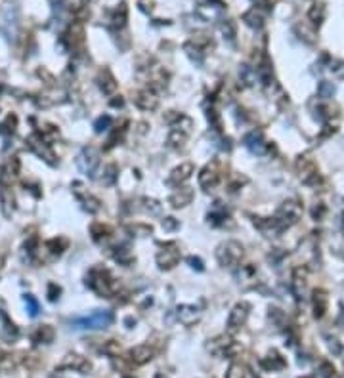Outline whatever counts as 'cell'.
Masks as SVG:
<instances>
[{
	"instance_id": "obj_1",
	"label": "cell",
	"mask_w": 344,
	"mask_h": 378,
	"mask_svg": "<svg viewBox=\"0 0 344 378\" xmlns=\"http://www.w3.org/2000/svg\"><path fill=\"white\" fill-rule=\"evenodd\" d=\"M86 285L98 294V296H105L109 298L111 294L117 291V283L111 277V273L103 268H94L88 275H86Z\"/></svg>"
},
{
	"instance_id": "obj_2",
	"label": "cell",
	"mask_w": 344,
	"mask_h": 378,
	"mask_svg": "<svg viewBox=\"0 0 344 378\" xmlns=\"http://www.w3.org/2000/svg\"><path fill=\"white\" fill-rule=\"evenodd\" d=\"M216 258H218L220 266H224V268H234V266H237V264L241 262V258H243V246H241V243H237V241H226V243H222L220 246H218Z\"/></svg>"
},
{
	"instance_id": "obj_3",
	"label": "cell",
	"mask_w": 344,
	"mask_h": 378,
	"mask_svg": "<svg viewBox=\"0 0 344 378\" xmlns=\"http://www.w3.org/2000/svg\"><path fill=\"white\" fill-rule=\"evenodd\" d=\"M113 323V313L107 309H96L94 313L73 321L75 329H107Z\"/></svg>"
},
{
	"instance_id": "obj_4",
	"label": "cell",
	"mask_w": 344,
	"mask_h": 378,
	"mask_svg": "<svg viewBox=\"0 0 344 378\" xmlns=\"http://www.w3.org/2000/svg\"><path fill=\"white\" fill-rule=\"evenodd\" d=\"M99 166V153L96 147H85L79 157H77V168L90 176V178H96V172Z\"/></svg>"
},
{
	"instance_id": "obj_5",
	"label": "cell",
	"mask_w": 344,
	"mask_h": 378,
	"mask_svg": "<svg viewBox=\"0 0 344 378\" xmlns=\"http://www.w3.org/2000/svg\"><path fill=\"white\" fill-rule=\"evenodd\" d=\"M0 33L8 40L15 37L17 33V10L13 4H8L0 13Z\"/></svg>"
},
{
	"instance_id": "obj_6",
	"label": "cell",
	"mask_w": 344,
	"mask_h": 378,
	"mask_svg": "<svg viewBox=\"0 0 344 378\" xmlns=\"http://www.w3.org/2000/svg\"><path fill=\"white\" fill-rule=\"evenodd\" d=\"M300 218V205L296 203V201H287V203H283V207L279 208V212H277V224L281 226V229H287L289 226H293L296 224V220Z\"/></svg>"
},
{
	"instance_id": "obj_7",
	"label": "cell",
	"mask_w": 344,
	"mask_h": 378,
	"mask_svg": "<svg viewBox=\"0 0 344 378\" xmlns=\"http://www.w3.org/2000/svg\"><path fill=\"white\" fill-rule=\"evenodd\" d=\"M180 262V248L174 243H167L157 252V264L161 269H172Z\"/></svg>"
},
{
	"instance_id": "obj_8",
	"label": "cell",
	"mask_w": 344,
	"mask_h": 378,
	"mask_svg": "<svg viewBox=\"0 0 344 378\" xmlns=\"http://www.w3.org/2000/svg\"><path fill=\"white\" fill-rule=\"evenodd\" d=\"M249 311H251V304H249V302L235 304L234 309L230 311V317H228V330H230V332H235V330L241 329L247 323Z\"/></svg>"
},
{
	"instance_id": "obj_9",
	"label": "cell",
	"mask_w": 344,
	"mask_h": 378,
	"mask_svg": "<svg viewBox=\"0 0 344 378\" xmlns=\"http://www.w3.org/2000/svg\"><path fill=\"white\" fill-rule=\"evenodd\" d=\"M218 182H220V164L218 160H212L199 174V185L203 189H212Z\"/></svg>"
},
{
	"instance_id": "obj_10",
	"label": "cell",
	"mask_w": 344,
	"mask_h": 378,
	"mask_svg": "<svg viewBox=\"0 0 344 378\" xmlns=\"http://www.w3.org/2000/svg\"><path fill=\"white\" fill-rule=\"evenodd\" d=\"M27 147L33 151V153H37L40 159H44L48 164H56V157H54V153H52V149L48 147L46 142H42L40 140V136L38 134H33L27 138Z\"/></svg>"
},
{
	"instance_id": "obj_11",
	"label": "cell",
	"mask_w": 344,
	"mask_h": 378,
	"mask_svg": "<svg viewBox=\"0 0 344 378\" xmlns=\"http://www.w3.org/2000/svg\"><path fill=\"white\" fill-rule=\"evenodd\" d=\"M58 369H62V371L63 369H67V371H77V373L86 375V373H90L92 365H90V361H88L86 357H83V355L69 354L63 357V361L58 365Z\"/></svg>"
},
{
	"instance_id": "obj_12",
	"label": "cell",
	"mask_w": 344,
	"mask_h": 378,
	"mask_svg": "<svg viewBox=\"0 0 344 378\" xmlns=\"http://www.w3.org/2000/svg\"><path fill=\"white\" fill-rule=\"evenodd\" d=\"M153 359V348H149L148 344H140V346H136L132 348L130 352H128V361H130V365H146L148 361Z\"/></svg>"
},
{
	"instance_id": "obj_13",
	"label": "cell",
	"mask_w": 344,
	"mask_h": 378,
	"mask_svg": "<svg viewBox=\"0 0 344 378\" xmlns=\"http://www.w3.org/2000/svg\"><path fill=\"white\" fill-rule=\"evenodd\" d=\"M134 103L142 111H155L157 105H159V98H157V94L153 90H142V92L136 94Z\"/></svg>"
},
{
	"instance_id": "obj_14",
	"label": "cell",
	"mask_w": 344,
	"mask_h": 378,
	"mask_svg": "<svg viewBox=\"0 0 344 378\" xmlns=\"http://www.w3.org/2000/svg\"><path fill=\"white\" fill-rule=\"evenodd\" d=\"M245 146L247 149H249L251 153H255V155H266V151H268V144L264 142L262 134L257 132V130L245 136Z\"/></svg>"
},
{
	"instance_id": "obj_15",
	"label": "cell",
	"mask_w": 344,
	"mask_h": 378,
	"mask_svg": "<svg viewBox=\"0 0 344 378\" xmlns=\"http://www.w3.org/2000/svg\"><path fill=\"white\" fill-rule=\"evenodd\" d=\"M83 187H81V183H73V191H75V195H77V199L83 203V208L85 210H88V212H98L99 210V201L96 199L94 195H90V193H86V191H81Z\"/></svg>"
},
{
	"instance_id": "obj_16",
	"label": "cell",
	"mask_w": 344,
	"mask_h": 378,
	"mask_svg": "<svg viewBox=\"0 0 344 378\" xmlns=\"http://www.w3.org/2000/svg\"><path fill=\"white\" fill-rule=\"evenodd\" d=\"M191 174H193V164H191V162H182L180 166H176V168L171 172L167 183H169V185H180V183L185 182Z\"/></svg>"
},
{
	"instance_id": "obj_17",
	"label": "cell",
	"mask_w": 344,
	"mask_h": 378,
	"mask_svg": "<svg viewBox=\"0 0 344 378\" xmlns=\"http://www.w3.org/2000/svg\"><path fill=\"white\" fill-rule=\"evenodd\" d=\"M176 315H178V319H180L184 325L189 327V325H193L195 321H199V317H201V311H199V307H195V305L184 304V305H178Z\"/></svg>"
},
{
	"instance_id": "obj_18",
	"label": "cell",
	"mask_w": 344,
	"mask_h": 378,
	"mask_svg": "<svg viewBox=\"0 0 344 378\" xmlns=\"http://www.w3.org/2000/svg\"><path fill=\"white\" fill-rule=\"evenodd\" d=\"M191 201H193V189H191V187H180V189H178L176 193H172L171 199H169V203H171L174 208L187 207Z\"/></svg>"
},
{
	"instance_id": "obj_19",
	"label": "cell",
	"mask_w": 344,
	"mask_h": 378,
	"mask_svg": "<svg viewBox=\"0 0 344 378\" xmlns=\"http://www.w3.org/2000/svg\"><path fill=\"white\" fill-rule=\"evenodd\" d=\"M98 86L99 90L105 94V96H113L115 92H117V80H115V76L111 75L109 69H103L98 76Z\"/></svg>"
},
{
	"instance_id": "obj_20",
	"label": "cell",
	"mask_w": 344,
	"mask_h": 378,
	"mask_svg": "<svg viewBox=\"0 0 344 378\" xmlns=\"http://www.w3.org/2000/svg\"><path fill=\"white\" fill-rule=\"evenodd\" d=\"M0 208H2L4 218H12L13 208H15L13 207V193L6 185H2V189H0Z\"/></svg>"
},
{
	"instance_id": "obj_21",
	"label": "cell",
	"mask_w": 344,
	"mask_h": 378,
	"mask_svg": "<svg viewBox=\"0 0 344 378\" xmlns=\"http://www.w3.org/2000/svg\"><path fill=\"white\" fill-rule=\"evenodd\" d=\"M264 17H266V12L255 6V8H251V10L243 15V21H245L249 27H253V29H260V27L264 25Z\"/></svg>"
},
{
	"instance_id": "obj_22",
	"label": "cell",
	"mask_w": 344,
	"mask_h": 378,
	"mask_svg": "<svg viewBox=\"0 0 344 378\" xmlns=\"http://www.w3.org/2000/svg\"><path fill=\"white\" fill-rule=\"evenodd\" d=\"M83 37H85V33H83V25L75 23V25H71L69 35H65L63 42H69V50H75L77 46H81V44H83V40H85Z\"/></svg>"
},
{
	"instance_id": "obj_23",
	"label": "cell",
	"mask_w": 344,
	"mask_h": 378,
	"mask_svg": "<svg viewBox=\"0 0 344 378\" xmlns=\"http://www.w3.org/2000/svg\"><path fill=\"white\" fill-rule=\"evenodd\" d=\"M262 367L268 371H281V369H285V359L277 352H270L262 359Z\"/></svg>"
},
{
	"instance_id": "obj_24",
	"label": "cell",
	"mask_w": 344,
	"mask_h": 378,
	"mask_svg": "<svg viewBox=\"0 0 344 378\" xmlns=\"http://www.w3.org/2000/svg\"><path fill=\"white\" fill-rule=\"evenodd\" d=\"M54 336H56V330L52 329L50 325H42V327H38L35 330L33 340L37 344H50V342H54Z\"/></svg>"
},
{
	"instance_id": "obj_25",
	"label": "cell",
	"mask_w": 344,
	"mask_h": 378,
	"mask_svg": "<svg viewBox=\"0 0 344 378\" xmlns=\"http://www.w3.org/2000/svg\"><path fill=\"white\" fill-rule=\"evenodd\" d=\"M327 311V294L323 291H316L314 293V315L321 319Z\"/></svg>"
},
{
	"instance_id": "obj_26",
	"label": "cell",
	"mask_w": 344,
	"mask_h": 378,
	"mask_svg": "<svg viewBox=\"0 0 344 378\" xmlns=\"http://www.w3.org/2000/svg\"><path fill=\"white\" fill-rule=\"evenodd\" d=\"M187 136L189 134H185V132L178 130V128H172V132L169 134V146H171L172 149H180V147H184Z\"/></svg>"
},
{
	"instance_id": "obj_27",
	"label": "cell",
	"mask_w": 344,
	"mask_h": 378,
	"mask_svg": "<svg viewBox=\"0 0 344 378\" xmlns=\"http://www.w3.org/2000/svg\"><path fill=\"white\" fill-rule=\"evenodd\" d=\"M0 317H2V321H4V332H2V334H4V338H6V340H15V338H17V334H19L17 327L13 325L10 319H8V315H6L4 311L0 313Z\"/></svg>"
},
{
	"instance_id": "obj_28",
	"label": "cell",
	"mask_w": 344,
	"mask_h": 378,
	"mask_svg": "<svg viewBox=\"0 0 344 378\" xmlns=\"http://www.w3.org/2000/svg\"><path fill=\"white\" fill-rule=\"evenodd\" d=\"M15 128H17V117H15L13 113H10V115L4 119V122L0 124V134L12 136L13 132H15Z\"/></svg>"
},
{
	"instance_id": "obj_29",
	"label": "cell",
	"mask_w": 344,
	"mask_h": 378,
	"mask_svg": "<svg viewBox=\"0 0 344 378\" xmlns=\"http://www.w3.org/2000/svg\"><path fill=\"white\" fill-rule=\"evenodd\" d=\"M239 78H241V82L247 86H253L255 84V80H257V73L253 71V67H249V65H241V69H239Z\"/></svg>"
},
{
	"instance_id": "obj_30",
	"label": "cell",
	"mask_w": 344,
	"mask_h": 378,
	"mask_svg": "<svg viewBox=\"0 0 344 378\" xmlns=\"http://www.w3.org/2000/svg\"><path fill=\"white\" fill-rule=\"evenodd\" d=\"M111 23H113V27H117V29L124 27V23H126V6H124V4H121V6L113 12Z\"/></svg>"
},
{
	"instance_id": "obj_31",
	"label": "cell",
	"mask_w": 344,
	"mask_h": 378,
	"mask_svg": "<svg viewBox=\"0 0 344 378\" xmlns=\"http://www.w3.org/2000/svg\"><path fill=\"white\" fill-rule=\"evenodd\" d=\"M65 246H67V241H65V239H52V241H48V243L44 244V248L50 250L54 256H60Z\"/></svg>"
},
{
	"instance_id": "obj_32",
	"label": "cell",
	"mask_w": 344,
	"mask_h": 378,
	"mask_svg": "<svg viewBox=\"0 0 344 378\" xmlns=\"http://www.w3.org/2000/svg\"><path fill=\"white\" fill-rule=\"evenodd\" d=\"M308 17L316 25H320L321 21H323V17H325V6H323V4H314V6L310 8V12H308Z\"/></svg>"
},
{
	"instance_id": "obj_33",
	"label": "cell",
	"mask_w": 344,
	"mask_h": 378,
	"mask_svg": "<svg viewBox=\"0 0 344 378\" xmlns=\"http://www.w3.org/2000/svg\"><path fill=\"white\" fill-rule=\"evenodd\" d=\"M23 300H25V305H27V311H29V315H31V317H37L38 311H40V305H38L37 298H35L33 294H25Z\"/></svg>"
},
{
	"instance_id": "obj_34",
	"label": "cell",
	"mask_w": 344,
	"mask_h": 378,
	"mask_svg": "<svg viewBox=\"0 0 344 378\" xmlns=\"http://www.w3.org/2000/svg\"><path fill=\"white\" fill-rule=\"evenodd\" d=\"M117 172H119L117 164H107L105 170H103V178H101L103 185H113L115 180H117Z\"/></svg>"
},
{
	"instance_id": "obj_35",
	"label": "cell",
	"mask_w": 344,
	"mask_h": 378,
	"mask_svg": "<svg viewBox=\"0 0 344 378\" xmlns=\"http://www.w3.org/2000/svg\"><path fill=\"white\" fill-rule=\"evenodd\" d=\"M144 203V210L149 212L151 216H159L161 212H163V207H161L159 201H155V199H144L142 201Z\"/></svg>"
},
{
	"instance_id": "obj_36",
	"label": "cell",
	"mask_w": 344,
	"mask_h": 378,
	"mask_svg": "<svg viewBox=\"0 0 344 378\" xmlns=\"http://www.w3.org/2000/svg\"><path fill=\"white\" fill-rule=\"evenodd\" d=\"M318 94H320V98L323 99H329L335 96V84L329 82V80H321L320 86H318Z\"/></svg>"
},
{
	"instance_id": "obj_37",
	"label": "cell",
	"mask_w": 344,
	"mask_h": 378,
	"mask_svg": "<svg viewBox=\"0 0 344 378\" xmlns=\"http://www.w3.org/2000/svg\"><path fill=\"white\" fill-rule=\"evenodd\" d=\"M184 50L187 52V56H189V58H191L193 61H197V63H201V61H203V56H205V52L199 48V46H195L193 42H187V44L184 46Z\"/></svg>"
},
{
	"instance_id": "obj_38",
	"label": "cell",
	"mask_w": 344,
	"mask_h": 378,
	"mask_svg": "<svg viewBox=\"0 0 344 378\" xmlns=\"http://www.w3.org/2000/svg\"><path fill=\"white\" fill-rule=\"evenodd\" d=\"M90 231H92V235H94V239H96V241H101V239L109 237L111 227H107V226H103V224H94Z\"/></svg>"
},
{
	"instance_id": "obj_39",
	"label": "cell",
	"mask_w": 344,
	"mask_h": 378,
	"mask_svg": "<svg viewBox=\"0 0 344 378\" xmlns=\"http://www.w3.org/2000/svg\"><path fill=\"white\" fill-rule=\"evenodd\" d=\"M247 377V371L243 365H239V363H232L230 369H228V373H226V378H245Z\"/></svg>"
},
{
	"instance_id": "obj_40",
	"label": "cell",
	"mask_w": 344,
	"mask_h": 378,
	"mask_svg": "<svg viewBox=\"0 0 344 378\" xmlns=\"http://www.w3.org/2000/svg\"><path fill=\"white\" fill-rule=\"evenodd\" d=\"M101 352H103V354H107V355H111V357H115V355H119V352H121V344H119L117 340L105 342V344L101 346Z\"/></svg>"
},
{
	"instance_id": "obj_41",
	"label": "cell",
	"mask_w": 344,
	"mask_h": 378,
	"mask_svg": "<svg viewBox=\"0 0 344 378\" xmlns=\"http://www.w3.org/2000/svg\"><path fill=\"white\" fill-rule=\"evenodd\" d=\"M111 117L109 115H103V117H99L98 121L94 122V130L98 132V134H101V132H105V130H109V126H111Z\"/></svg>"
},
{
	"instance_id": "obj_42",
	"label": "cell",
	"mask_w": 344,
	"mask_h": 378,
	"mask_svg": "<svg viewBox=\"0 0 344 378\" xmlns=\"http://www.w3.org/2000/svg\"><path fill=\"white\" fill-rule=\"evenodd\" d=\"M293 291H295L296 298H302V296H304V291H306V281H304V277L300 279L298 273L295 275V281H293Z\"/></svg>"
},
{
	"instance_id": "obj_43",
	"label": "cell",
	"mask_w": 344,
	"mask_h": 378,
	"mask_svg": "<svg viewBox=\"0 0 344 378\" xmlns=\"http://www.w3.org/2000/svg\"><path fill=\"white\" fill-rule=\"evenodd\" d=\"M222 33H224V37L226 38H230V40H234L235 37V23L232 21V19H226L224 23H222Z\"/></svg>"
},
{
	"instance_id": "obj_44",
	"label": "cell",
	"mask_w": 344,
	"mask_h": 378,
	"mask_svg": "<svg viewBox=\"0 0 344 378\" xmlns=\"http://www.w3.org/2000/svg\"><path fill=\"white\" fill-rule=\"evenodd\" d=\"M115 260L124 264V266H128V264L132 262V254H130L128 248H121V252H115Z\"/></svg>"
},
{
	"instance_id": "obj_45",
	"label": "cell",
	"mask_w": 344,
	"mask_h": 378,
	"mask_svg": "<svg viewBox=\"0 0 344 378\" xmlns=\"http://www.w3.org/2000/svg\"><path fill=\"white\" fill-rule=\"evenodd\" d=\"M329 71H331L337 78H343L344 76V63L343 61H331V65H329Z\"/></svg>"
},
{
	"instance_id": "obj_46",
	"label": "cell",
	"mask_w": 344,
	"mask_h": 378,
	"mask_svg": "<svg viewBox=\"0 0 344 378\" xmlns=\"http://www.w3.org/2000/svg\"><path fill=\"white\" fill-rule=\"evenodd\" d=\"M60 294H62V289H60L56 283H50L48 285V300L50 302H56V300L60 298Z\"/></svg>"
},
{
	"instance_id": "obj_47",
	"label": "cell",
	"mask_w": 344,
	"mask_h": 378,
	"mask_svg": "<svg viewBox=\"0 0 344 378\" xmlns=\"http://www.w3.org/2000/svg\"><path fill=\"white\" fill-rule=\"evenodd\" d=\"M321 373H323L325 378H339L337 377V371H335V367H333L331 363H323V365H321Z\"/></svg>"
},
{
	"instance_id": "obj_48",
	"label": "cell",
	"mask_w": 344,
	"mask_h": 378,
	"mask_svg": "<svg viewBox=\"0 0 344 378\" xmlns=\"http://www.w3.org/2000/svg\"><path fill=\"white\" fill-rule=\"evenodd\" d=\"M178 220L176 218H165L163 220V229H167V231H174V229H178Z\"/></svg>"
},
{
	"instance_id": "obj_49",
	"label": "cell",
	"mask_w": 344,
	"mask_h": 378,
	"mask_svg": "<svg viewBox=\"0 0 344 378\" xmlns=\"http://www.w3.org/2000/svg\"><path fill=\"white\" fill-rule=\"evenodd\" d=\"M187 264L191 266L193 269H197V271H203L205 269V266H203V262L199 260V258H195V256H189L187 258Z\"/></svg>"
},
{
	"instance_id": "obj_50",
	"label": "cell",
	"mask_w": 344,
	"mask_h": 378,
	"mask_svg": "<svg viewBox=\"0 0 344 378\" xmlns=\"http://www.w3.org/2000/svg\"><path fill=\"white\" fill-rule=\"evenodd\" d=\"M207 117H209V121H210V122H214V126H216V128H220V117H218V113H216V111L210 109Z\"/></svg>"
},
{
	"instance_id": "obj_51",
	"label": "cell",
	"mask_w": 344,
	"mask_h": 378,
	"mask_svg": "<svg viewBox=\"0 0 344 378\" xmlns=\"http://www.w3.org/2000/svg\"><path fill=\"white\" fill-rule=\"evenodd\" d=\"M140 6L144 12H151L153 10V0H140Z\"/></svg>"
},
{
	"instance_id": "obj_52",
	"label": "cell",
	"mask_w": 344,
	"mask_h": 378,
	"mask_svg": "<svg viewBox=\"0 0 344 378\" xmlns=\"http://www.w3.org/2000/svg\"><path fill=\"white\" fill-rule=\"evenodd\" d=\"M111 105H113V107H123L124 99L121 98V96H115V99H111Z\"/></svg>"
},
{
	"instance_id": "obj_53",
	"label": "cell",
	"mask_w": 344,
	"mask_h": 378,
	"mask_svg": "<svg viewBox=\"0 0 344 378\" xmlns=\"http://www.w3.org/2000/svg\"><path fill=\"white\" fill-rule=\"evenodd\" d=\"M329 342H331L329 346H331V350H335V354H341V352H343V348L339 346V340H335V338H333V340H329Z\"/></svg>"
},
{
	"instance_id": "obj_54",
	"label": "cell",
	"mask_w": 344,
	"mask_h": 378,
	"mask_svg": "<svg viewBox=\"0 0 344 378\" xmlns=\"http://www.w3.org/2000/svg\"><path fill=\"white\" fill-rule=\"evenodd\" d=\"M339 323H341V325H344V309H343V313H341V319H339Z\"/></svg>"
},
{
	"instance_id": "obj_55",
	"label": "cell",
	"mask_w": 344,
	"mask_h": 378,
	"mask_svg": "<svg viewBox=\"0 0 344 378\" xmlns=\"http://www.w3.org/2000/svg\"><path fill=\"white\" fill-rule=\"evenodd\" d=\"M85 2H92V0H85Z\"/></svg>"
},
{
	"instance_id": "obj_56",
	"label": "cell",
	"mask_w": 344,
	"mask_h": 378,
	"mask_svg": "<svg viewBox=\"0 0 344 378\" xmlns=\"http://www.w3.org/2000/svg\"><path fill=\"white\" fill-rule=\"evenodd\" d=\"M0 92H2V84H0Z\"/></svg>"
},
{
	"instance_id": "obj_57",
	"label": "cell",
	"mask_w": 344,
	"mask_h": 378,
	"mask_svg": "<svg viewBox=\"0 0 344 378\" xmlns=\"http://www.w3.org/2000/svg\"><path fill=\"white\" fill-rule=\"evenodd\" d=\"M124 378H134V377H124Z\"/></svg>"
},
{
	"instance_id": "obj_58",
	"label": "cell",
	"mask_w": 344,
	"mask_h": 378,
	"mask_svg": "<svg viewBox=\"0 0 344 378\" xmlns=\"http://www.w3.org/2000/svg\"><path fill=\"white\" fill-rule=\"evenodd\" d=\"M0 264H2V260H0Z\"/></svg>"
}]
</instances>
